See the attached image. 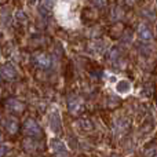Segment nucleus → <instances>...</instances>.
Instances as JSON below:
<instances>
[{
  "instance_id": "0eeeda50",
  "label": "nucleus",
  "mask_w": 157,
  "mask_h": 157,
  "mask_svg": "<svg viewBox=\"0 0 157 157\" xmlns=\"http://www.w3.org/2000/svg\"><path fill=\"white\" fill-rule=\"evenodd\" d=\"M92 3L95 6H98V7H102V6L106 4V0H92Z\"/></svg>"
},
{
  "instance_id": "39448f33",
  "label": "nucleus",
  "mask_w": 157,
  "mask_h": 157,
  "mask_svg": "<svg viewBox=\"0 0 157 157\" xmlns=\"http://www.w3.org/2000/svg\"><path fill=\"white\" fill-rule=\"evenodd\" d=\"M52 147H54V150L57 153H59V155H66V147L63 146L59 141H54V142H52Z\"/></svg>"
},
{
  "instance_id": "423d86ee",
  "label": "nucleus",
  "mask_w": 157,
  "mask_h": 157,
  "mask_svg": "<svg viewBox=\"0 0 157 157\" xmlns=\"http://www.w3.org/2000/svg\"><path fill=\"white\" fill-rule=\"evenodd\" d=\"M40 62H37V65L40 66H50V59L47 57H44V55H40Z\"/></svg>"
},
{
  "instance_id": "20e7f679",
  "label": "nucleus",
  "mask_w": 157,
  "mask_h": 157,
  "mask_svg": "<svg viewBox=\"0 0 157 157\" xmlns=\"http://www.w3.org/2000/svg\"><path fill=\"white\" fill-rule=\"evenodd\" d=\"M3 72H4V76L8 78H14L17 76V71L11 65H6L4 68H3Z\"/></svg>"
},
{
  "instance_id": "f03ea898",
  "label": "nucleus",
  "mask_w": 157,
  "mask_h": 157,
  "mask_svg": "<svg viewBox=\"0 0 157 157\" xmlns=\"http://www.w3.org/2000/svg\"><path fill=\"white\" fill-rule=\"evenodd\" d=\"M25 131H26V134H29V135H39V134H40L39 125L36 124L33 120L26 121V124H25Z\"/></svg>"
},
{
  "instance_id": "1a4fd4ad",
  "label": "nucleus",
  "mask_w": 157,
  "mask_h": 157,
  "mask_svg": "<svg viewBox=\"0 0 157 157\" xmlns=\"http://www.w3.org/2000/svg\"><path fill=\"white\" fill-rule=\"evenodd\" d=\"M0 2H2V3H4V2H6V0H0Z\"/></svg>"
},
{
  "instance_id": "f257e3e1",
  "label": "nucleus",
  "mask_w": 157,
  "mask_h": 157,
  "mask_svg": "<svg viewBox=\"0 0 157 157\" xmlns=\"http://www.w3.org/2000/svg\"><path fill=\"white\" fill-rule=\"evenodd\" d=\"M116 91L119 92V94H121V95L128 94V92L131 91V84H130V81H127V80H120L119 83L116 84Z\"/></svg>"
},
{
  "instance_id": "7ed1b4c3",
  "label": "nucleus",
  "mask_w": 157,
  "mask_h": 157,
  "mask_svg": "<svg viewBox=\"0 0 157 157\" xmlns=\"http://www.w3.org/2000/svg\"><path fill=\"white\" fill-rule=\"evenodd\" d=\"M139 37L144 41H150V39H152V32H150V29L146 25H141V28H139Z\"/></svg>"
},
{
  "instance_id": "6e6552de",
  "label": "nucleus",
  "mask_w": 157,
  "mask_h": 157,
  "mask_svg": "<svg viewBox=\"0 0 157 157\" xmlns=\"http://www.w3.org/2000/svg\"><path fill=\"white\" fill-rule=\"evenodd\" d=\"M6 150H7V149H6L4 146H0V157H3L6 155Z\"/></svg>"
}]
</instances>
